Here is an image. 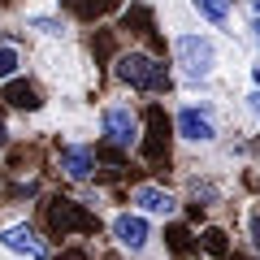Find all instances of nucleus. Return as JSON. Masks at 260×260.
<instances>
[{
    "label": "nucleus",
    "instance_id": "obj_1",
    "mask_svg": "<svg viewBox=\"0 0 260 260\" xmlns=\"http://www.w3.org/2000/svg\"><path fill=\"white\" fill-rule=\"evenodd\" d=\"M169 56H174V83L186 91H208L225 70V44L217 30L178 26L169 35Z\"/></svg>",
    "mask_w": 260,
    "mask_h": 260
},
{
    "label": "nucleus",
    "instance_id": "obj_2",
    "mask_svg": "<svg viewBox=\"0 0 260 260\" xmlns=\"http://www.w3.org/2000/svg\"><path fill=\"white\" fill-rule=\"evenodd\" d=\"M174 121V139L182 152H217L225 143V104L217 95H182L169 113Z\"/></svg>",
    "mask_w": 260,
    "mask_h": 260
},
{
    "label": "nucleus",
    "instance_id": "obj_3",
    "mask_svg": "<svg viewBox=\"0 0 260 260\" xmlns=\"http://www.w3.org/2000/svg\"><path fill=\"white\" fill-rule=\"evenodd\" d=\"M104 230H109V243L121 251L126 260H169L160 256V230L152 217H143L139 208H113L104 217Z\"/></svg>",
    "mask_w": 260,
    "mask_h": 260
},
{
    "label": "nucleus",
    "instance_id": "obj_4",
    "mask_svg": "<svg viewBox=\"0 0 260 260\" xmlns=\"http://www.w3.org/2000/svg\"><path fill=\"white\" fill-rule=\"evenodd\" d=\"M113 78H117L121 91H135V95H165L174 87V70L156 52H148V48L117 52L113 56Z\"/></svg>",
    "mask_w": 260,
    "mask_h": 260
},
{
    "label": "nucleus",
    "instance_id": "obj_5",
    "mask_svg": "<svg viewBox=\"0 0 260 260\" xmlns=\"http://www.w3.org/2000/svg\"><path fill=\"white\" fill-rule=\"evenodd\" d=\"M95 130H100V139L113 143L117 152H139L143 113L135 109V100H130V95H109V100L95 109Z\"/></svg>",
    "mask_w": 260,
    "mask_h": 260
},
{
    "label": "nucleus",
    "instance_id": "obj_6",
    "mask_svg": "<svg viewBox=\"0 0 260 260\" xmlns=\"http://www.w3.org/2000/svg\"><path fill=\"white\" fill-rule=\"evenodd\" d=\"M0 251L9 260H52V243L26 217H13V221L0 225Z\"/></svg>",
    "mask_w": 260,
    "mask_h": 260
},
{
    "label": "nucleus",
    "instance_id": "obj_7",
    "mask_svg": "<svg viewBox=\"0 0 260 260\" xmlns=\"http://www.w3.org/2000/svg\"><path fill=\"white\" fill-rule=\"evenodd\" d=\"M130 208H139L143 217H152V221H178V213H182V195L174 191V186L165 182H135L130 186Z\"/></svg>",
    "mask_w": 260,
    "mask_h": 260
},
{
    "label": "nucleus",
    "instance_id": "obj_8",
    "mask_svg": "<svg viewBox=\"0 0 260 260\" xmlns=\"http://www.w3.org/2000/svg\"><path fill=\"white\" fill-rule=\"evenodd\" d=\"M230 200V178L221 169H186L182 178V204H200V208H221Z\"/></svg>",
    "mask_w": 260,
    "mask_h": 260
},
{
    "label": "nucleus",
    "instance_id": "obj_9",
    "mask_svg": "<svg viewBox=\"0 0 260 260\" xmlns=\"http://www.w3.org/2000/svg\"><path fill=\"white\" fill-rule=\"evenodd\" d=\"M56 169H61L65 182L87 186V182H95V174H100V156H95L91 143L70 139V143H61V148H56Z\"/></svg>",
    "mask_w": 260,
    "mask_h": 260
},
{
    "label": "nucleus",
    "instance_id": "obj_10",
    "mask_svg": "<svg viewBox=\"0 0 260 260\" xmlns=\"http://www.w3.org/2000/svg\"><path fill=\"white\" fill-rule=\"evenodd\" d=\"M143 135H148V139H139V152L148 160H160L169 152V135H174V121H165V109L152 104V109L143 113Z\"/></svg>",
    "mask_w": 260,
    "mask_h": 260
},
{
    "label": "nucleus",
    "instance_id": "obj_11",
    "mask_svg": "<svg viewBox=\"0 0 260 260\" xmlns=\"http://www.w3.org/2000/svg\"><path fill=\"white\" fill-rule=\"evenodd\" d=\"M22 26L35 39H44V44H70V22L56 9H26L22 13Z\"/></svg>",
    "mask_w": 260,
    "mask_h": 260
},
{
    "label": "nucleus",
    "instance_id": "obj_12",
    "mask_svg": "<svg viewBox=\"0 0 260 260\" xmlns=\"http://www.w3.org/2000/svg\"><path fill=\"white\" fill-rule=\"evenodd\" d=\"M0 104L13 109V113H39L44 109V91L18 74V78H9V83H0Z\"/></svg>",
    "mask_w": 260,
    "mask_h": 260
},
{
    "label": "nucleus",
    "instance_id": "obj_13",
    "mask_svg": "<svg viewBox=\"0 0 260 260\" xmlns=\"http://www.w3.org/2000/svg\"><path fill=\"white\" fill-rule=\"evenodd\" d=\"M191 5V13L204 26H213V30H230L234 26V13H239V0H186Z\"/></svg>",
    "mask_w": 260,
    "mask_h": 260
},
{
    "label": "nucleus",
    "instance_id": "obj_14",
    "mask_svg": "<svg viewBox=\"0 0 260 260\" xmlns=\"http://www.w3.org/2000/svg\"><path fill=\"white\" fill-rule=\"evenodd\" d=\"M26 74V52H22L18 39H0V83Z\"/></svg>",
    "mask_w": 260,
    "mask_h": 260
},
{
    "label": "nucleus",
    "instance_id": "obj_15",
    "mask_svg": "<svg viewBox=\"0 0 260 260\" xmlns=\"http://www.w3.org/2000/svg\"><path fill=\"white\" fill-rule=\"evenodd\" d=\"M200 251H208V256L213 260H225L230 256V230H225V225H204V230H200Z\"/></svg>",
    "mask_w": 260,
    "mask_h": 260
},
{
    "label": "nucleus",
    "instance_id": "obj_16",
    "mask_svg": "<svg viewBox=\"0 0 260 260\" xmlns=\"http://www.w3.org/2000/svg\"><path fill=\"white\" fill-rule=\"evenodd\" d=\"M239 104H243V117H247L251 126L260 130V65H251V83L243 87V95H239Z\"/></svg>",
    "mask_w": 260,
    "mask_h": 260
},
{
    "label": "nucleus",
    "instance_id": "obj_17",
    "mask_svg": "<svg viewBox=\"0 0 260 260\" xmlns=\"http://www.w3.org/2000/svg\"><path fill=\"white\" fill-rule=\"evenodd\" d=\"M243 239H247V247L260 256V200H251V204L243 208Z\"/></svg>",
    "mask_w": 260,
    "mask_h": 260
},
{
    "label": "nucleus",
    "instance_id": "obj_18",
    "mask_svg": "<svg viewBox=\"0 0 260 260\" xmlns=\"http://www.w3.org/2000/svg\"><path fill=\"white\" fill-rule=\"evenodd\" d=\"M247 44H251V52L260 56V18H247Z\"/></svg>",
    "mask_w": 260,
    "mask_h": 260
},
{
    "label": "nucleus",
    "instance_id": "obj_19",
    "mask_svg": "<svg viewBox=\"0 0 260 260\" xmlns=\"http://www.w3.org/2000/svg\"><path fill=\"white\" fill-rule=\"evenodd\" d=\"M9 148H13V130H9V121L0 117V156H5Z\"/></svg>",
    "mask_w": 260,
    "mask_h": 260
},
{
    "label": "nucleus",
    "instance_id": "obj_20",
    "mask_svg": "<svg viewBox=\"0 0 260 260\" xmlns=\"http://www.w3.org/2000/svg\"><path fill=\"white\" fill-rule=\"evenodd\" d=\"M52 260H87V247H83V243H74V247H65L61 256H52Z\"/></svg>",
    "mask_w": 260,
    "mask_h": 260
},
{
    "label": "nucleus",
    "instance_id": "obj_21",
    "mask_svg": "<svg viewBox=\"0 0 260 260\" xmlns=\"http://www.w3.org/2000/svg\"><path fill=\"white\" fill-rule=\"evenodd\" d=\"M247 13H251V18H260V0H247Z\"/></svg>",
    "mask_w": 260,
    "mask_h": 260
},
{
    "label": "nucleus",
    "instance_id": "obj_22",
    "mask_svg": "<svg viewBox=\"0 0 260 260\" xmlns=\"http://www.w3.org/2000/svg\"><path fill=\"white\" fill-rule=\"evenodd\" d=\"M191 260H195V256H191Z\"/></svg>",
    "mask_w": 260,
    "mask_h": 260
}]
</instances>
